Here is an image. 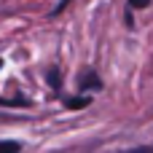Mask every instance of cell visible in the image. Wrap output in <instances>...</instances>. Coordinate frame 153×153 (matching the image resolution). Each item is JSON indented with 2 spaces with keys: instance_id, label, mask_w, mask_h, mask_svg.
<instances>
[{
  "instance_id": "cell-1",
  "label": "cell",
  "mask_w": 153,
  "mask_h": 153,
  "mask_svg": "<svg viewBox=\"0 0 153 153\" xmlns=\"http://www.w3.org/2000/svg\"><path fill=\"white\" fill-rule=\"evenodd\" d=\"M100 89H102V78L97 75L94 67H86L78 75V91L81 94H89V91H100Z\"/></svg>"
},
{
  "instance_id": "cell-2",
  "label": "cell",
  "mask_w": 153,
  "mask_h": 153,
  "mask_svg": "<svg viewBox=\"0 0 153 153\" xmlns=\"http://www.w3.org/2000/svg\"><path fill=\"white\" fill-rule=\"evenodd\" d=\"M46 81H48L54 97H62V70H59L56 65H51V67L46 70Z\"/></svg>"
},
{
  "instance_id": "cell-3",
  "label": "cell",
  "mask_w": 153,
  "mask_h": 153,
  "mask_svg": "<svg viewBox=\"0 0 153 153\" xmlns=\"http://www.w3.org/2000/svg\"><path fill=\"white\" fill-rule=\"evenodd\" d=\"M67 110H81V108H89L91 105V97L89 94H78V97H65L62 100Z\"/></svg>"
},
{
  "instance_id": "cell-4",
  "label": "cell",
  "mask_w": 153,
  "mask_h": 153,
  "mask_svg": "<svg viewBox=\"0 0 153 153\" xmlns=\"http://www.w3.org/2000/svg\"><path fill=\"white\" fill-rule=\"evenodd\" d=\"M0 105H8V108H19V105H30V100H24V97H13V100H5V97H0Z\"/></svg>"
},
{
  "instance_id": "cell-5",
  "label": "cell",
  "mask_w": 153,
  "mask_h": 153,
  "mask_svg": "<svg viewBox=\"0 0 153 153\" xmlns=\"http://www.w3.org/2000/svg\"><path fill=\"white\" fill-rule=\"evenodd\" d=\"M0 151H22L19 140H0Z\"/></svg>"
},
{
  "instance_id": "cell-6",
  "label": "cell",
  "mask_w": 153,
  "mask_h": 153,
  "mask_svg": "<svg viewBox=\"0 0 153 153\" xmlns=\"http://www.w3.org/2000/svg\"><path fill=\"white\" fill-rule=\"evenodd\" d=\"M148 5H151V0H129V8H137V11L148 8Z\"/></svg>"
},
{
  "instance_id": "cell-7",
  "label": "cell",
  "mask_w": 153,
  "mask_h": 153,
  "mask_svg": "<svg viewBox=\"0 0 153 153\" xmlns=\"http://www.w3.org/2000/svg\"><path fill=\"white\" fill-rule=\"evenodd\" d=\"M67 5H70V0H59V5H56V8L51 11V16H59V13H62V11L67 8Z\"/></svg>"
}]
</instances>
